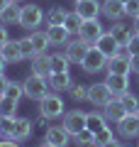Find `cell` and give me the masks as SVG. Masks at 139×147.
<instances>
[{"mask_svg": "<svg viewBox=\"0 0 139 147\" xmlns=\"http://www.w3.org/2000/svg\"><path fill=\"white\" fill-rule=\"evenodd\" d=\"M63 113H66V103L61 96H56V91L46 93L39 100V115H44L46 120H59V118H63Z\"/></svg>", "mask_w": 139, "mask_h": 147, "instance_id": "6da1fadb", "label": "cell"}, {"mask_svg": "<svg viewBox=\"0 0 139 147\" xmlns=\"http://www.w3.org/2000/svg\"><path fill=\"white\" fill-rule=\"evenodd\" d=\"M22 86H25V96L32 98V100H41L49 93V81H46L44 76H37V74H29V76L22 81Z\"/></svg>", "mask_w": 139, "mask_h": 147, "instance_id": "7a4b0ae2", "label": "cell"}, {"mask_svg": "<svg viewBox=\"0 0 139 147\" xmlns=\"http://www.w3.org/2000/svg\"><path fill=\"white\" fill-rule=\"evenodd\" d=\"M105 66H108V57H105L98 47H90L88 54L83 57V61H81V69L86 74H98V71H103Z\"/></svg>", "mask_w": 139, "mask_h": 147, "instance_id": "3957f363", "label": "cell"}, {"mask_svg": "<svg viewBox=\"0 0 139 147\" xmlns=\"http://www.w3.org/2000/svg\"><path fill=\"white\" fill-rule=\"evenodd\" d=\"M41 20H44V12L39 10V5H34V3H29V5H22V12H20V27H25V30L34 32L37 27L41 25Z\"/></svg>", "mask_w": 139, "mask_h": 147, "instance_id": "277c9868", "label": "cell"}, {"mask_svg": "<svg viewBox=\"0 0 139 147\" xmlns=\"http://www.w3.org/2000/svg\"><path fill=\"white\" fill-rule=\"evenodd\" d=\"M86 100H88V103H93V105H98V108H105L110 100H115V96H112V91L108 88V84L100 81V84L88 86V98Z\"/></svg>", "mask_w": 139, "mask_h": 147, "instance_id": "5b68a950", "label": "cell"}, {"mask_svg": "<svg viewBox=\"0 0 139 147\" xmlns=\"http://www.w3.org/2000/svg\"><path fill=\"white\" fill-rule=\"evenodd\" d=\"M103 34H105V30H103V25H100L98 20H86L81 25V30H78V37H81L83 42H88L90 47H95V42H98Z\"/></svg>", "mask_w": 139, "mask_h": 147, "instance_id": "8992f818", "label": "cell"}, {"mask_svg": "<svg viewBox=\"0 0 139 147\" xmlns=\"http://www.w3.org/2000/svg\"><path fill=\"white\" fill-rule=\"evenodd\" d=\"M88 49H90V44H88V42H83L81 37H76V39L71 37V42L66 44V52H63V54H66V59L71 64H81L83 57L88 54Z\"/></svg>", "mask_w": 139, "mask_h": 147, "instance_id": "52a82bcc", "label": "cell"}, {"mask_svg": "<svg viewBox=\"0 0 139 147\" xmlns=\"http://www.w3.org/2000/svg\"><path fill=\"white\" fill-rule=\"evenodd\" d=\"M86 115L88 113H83V110H71V113H63V127H66L68 135H76V132L86 130Z\"/></svg>", "mask_w": 139, "mask_h": 147, "instance_id": "ba28073f", "label": "cell"}, {"mask_svg": "<svg viewBox=\"0 0 139 147\" xmlns=\"http://www.w3.org/2000/svg\"><path fill=\"white\" fill-rule=\"evenodd\" d=\"M44 140L51 142L54 147H68V142H71V135L66 132V127L63 125H49L44 132Z\"/></svg>", "mask_w": 139, "mask_h": 147, "instance_id": "9c48e42d", "label": "cell"}, {"mask_svg": "<svg viewBox=\"0 0 139 147\" xmlns=\"http://www.w3.org/2000/svg\"><path fill=\"white\" fill-rule=\"evenodd\" d=\"M117 132H120V137H124V140L139 137V120H137V115H129L127 113V115L117 123Z\"/></svg>", "mask_w": 139, "mask_h": 147, "instance_id": "30bf717a", "label": "cell"}, {"mask_svg": "<svg viewBox=\"0 0 139 147\" xmlns=\"http://www.w3.org/2000/svg\"><path fill=\"white\" fill-rule=\"evenodd\" d=\"M100 5L103 3H98V0H83V3H76V12L83 22L86 20H98V15H103Z\"/></svg>", "mask_w": 139, "mask_h": 147, "instance_id": "8fae6325", "label": "cell"}, {"mask_svg": "<svg viewBox=\"0 0 139 147\" xmlns=\"http://www.w3.org/2000/svg\"><path fill=\"white\" fill-rule=\"evenodd\" d=\"M100 12H103L108 20H112V22L122 20V17L127 15V10H124V3H120V0H105L103 5H100Z\"/></svg>", "mask_w": 139, "mask_h": 147, "instance_id": "7c38bea8", "label": "cell"}, {"mask_svg": "<svg viewBox=\"0 0 139 147\" xmlns=\"http://www.w3.org/2000/svg\"><path fill=\"white\" fill-rule=\"evenodd\" d=\"M105 84H108V88L112 91V96L117 98V96H122V93L129 91V76H122V74H108Z\"/></svg>", "mask_w": 139, "mask_h": 147, "instance_id": "4fadbf2b", "label": "cell"}, {"mask_svg": "<svg viewBox=\"0 0 139 147\" xmlns=\"http://www.w3.org/2000/svg\"><path fill=\"white\" fill-rule=\"evenodd\" d=\"M32 137V120L29 118H15V127H12V135L10 140L15 142H25Z\"/></svg>", "mask_w": 139, "mask_h": 147, "instance_id": "5bb4252c", "label": "cell"}, {"mask_svg": "<svg viewBox=\"0 0 139 147\" xmlns=\"http://www.w3.org/2000/svg\"><path fill=\"white\" fill-rule=\"evenodd\" d=\"M105 71H108V74H122V76H129V71H132L129 57H120V54L110 57V59H108V66H105Z\"/></svg>", "mask_w": 139, "mask_h": 147, "instance_id": "9a60e30c", "label": "cell"}, {"mask_svg": "<svg viewBox=\"0 0 139 147\" xmlns=\"http://www.w3.org/2000/svg\"><path fill=\"white\" fill-rule=\"evenodd\" d=\"M110 34L117 39L122 47H127V42H129V37L134 34V25H127V22H122V20H117L112 27H110Z\"/></svg>", "mask_w": 139, "mask_h": 147, "instance_id": "2e32d148", "label": "cell"}, {"mask_svg": "<svg viewBox=\"0 0 139 147\" xmlns=\"http://www.w3.org/2000/svg\"><path fill=\"white\" fill-rule=\"evenodd\" d=\"M0 54L7 64H17L22 61V52H20V39H7L3 47H0Z\"/></svg>", "mask_w": 139, "mask_h": 147, "instance_id": "e0dca14e", "label": "cell"}, {"mask_svg": "<svg viewBox=\"0 0 139 147\" xmlns=\"http://www.w3.org/2000/svg\"><path fill=\"white\" fill-rule=\"evenodd\" d=\"M46 81H49V88H54L59 93V91H68L73 86V81H71V74L68 71H59V74H49L46 76Z\"/></svg>", "mask_w": 139, "mask_h": 147, "instance_id": "ac0fdd59", "label": "cell"}, {"mask_svg": "<svg viewBox=\"0 0 139 147\" xmlns=\"http://www.w3.org/2000/svg\"><path fill=\"white\" fill-rule=\"evenodd\" d=\"M46 34H49V42L51 44H63V47L71 42V37H73L63 25H49L46 27Z\"/></svg>", "mask_w": 139, "mask_h": 147, "instance_id": "d6986e66", "label": "cell"}, {"mask_svg": "<svg viewBox=\"0 0 139 147\" xmlns=\"http://www.w3.org/2000/svg\"><path fill=\"white\" fill-rule=\"evenodd\" d=\"M95 47H98L100 49V52H103L105 54V57H115V54H117L120 52V47H122V44H120L117 42V39H115V37L112 34H110V32H105V34L103 37H100V39H98V42H95Z\"/></svg>", "mask_w": 139, "mask_h": 147, "instance_id": "ffe728a7", "label": "cell"}, {"mask_svg": "<svg viewBox=\"0 0 139 147\" xmlns=\"http://www.w3.org/2000/svg\"><path fill=\"white\" fill-rule=\"evenodd\" d=\"M103 115H105V120H108V123H115V125H117V123L122 120L124 115H127V110H124L122 103L115 98V100H110V103L103 108Z\"/></svg>", "mask_w": 139, "mask_h": 147, "instance_id": "44dd1931", "label": "cell"}, {"mask_svg": "<svg viewBox=\"0 0 139 147\" xmlns=\"http://www.w3.org/2000/svg\"><path fill=\"white\" fill-rule=\"evenodd\" d=\"M32 74L46 79V76L51 74V57H49V54H37V57L32 59Z\"/></svg>", "mask_w": 139, "mask_h": 147, "instance_id": "7402d4cb", "label": "cell"}, {"mask_svg": "<svg viewBox=\"0 0 139 147\" xmlns=\"http://www.w3.org/2000/svg\"><path fill=\"white\" fill-rule=\"evenodd\" d=\"M20 12H22V7L17 3H10V5H5L0 10V22L3 25H20Z\"/></svg>", "mask_w": 139, "mask_h": 147, "instance_id": "603a6c76", "label": "cell"}, {"mask_svg": "<svg viewBox=\"0 0 139 147\" xmlns=\"http://www.w3.org/2000/svg\"><path fill=\"white\" fill-rule=\"evenodd\" d=\"M29 39H32V44H34V52H37V54H46V49L51 47L46 30H34V32L29 34Z\"/></svg>", "mask_w": 139, "mask_h": 147, "instance_id": "cb8c5ba5", "label": "cell"}, {"mask_svg": "<svg viewBox=\"0 0 139 147\" xmlns=\"http://www.w3.org/2000/svg\"><path fill=\"white\" fill-rule=\"evenodd\" d=\"M108 125H110V123L105 120L103 113H93V110H90V113L86 115V127L93 132V135H95V132H100L103 127H108Z\"/></svg>", "mask_w": 139, "mask_h": 147, "instance_id": "d4e9b609", "label": "cell"}, {"mask_svg": "<svg viewBox=\"0 0 139 147\" xmlns=\"http://www.w3.org/2000/svg\"><path fill=\"white\" fill-rule=\"evenodd\" d=\"M117 100L122 103V108L127 110L129 115H137V113H139V98H137L134 93H129V91H127V93L117 96Z\"/></svg>", "mask_w": 139, "mask_h": 147, "instance_id": "484cf974", "label": "cell"}, {"mask_svg": "<svg viewBox=\"0 0 139 147\" xmlns=\"http://www.w3.org/2000/svg\"><path fill=\"white\" fill-rule=\"evenodd\" d=\"M17 100L7 98V96H0V115L3 118H17Z\"/></svg>", "mask_w": 139, "mask_h": 147, "instance_id": "4316f807", "label": "cell"}, {"mask_svg": "<svg viewBox=\"0 0 139 147\" xmlns=\"http://www.w3.org/2000/svg\"><path fill=\"white\" fill-rule=\"evenodd\" d=\"M3 96H7V98H12V100H17V103H20V98L25 96V86H22L20 81H10Z\"/></svg>", "mask_w": 139, "mask_h": 147, "instance_id": "83f0119b", "label": "cell"}, {"mask_svg": "<svg viewBox=\"0 0 139 147\" xmlns=\"http://www.w3.org/2000/svg\"><path fill=\"white\" fill-rule=\"evenodd\" d=\"M81 25H83V20L78 17V12L73 10V12H68L66 15V20H63V27H66L71 34H78V30H81Z\"/></svg>", "mask_w": 139, "mask_h": 147, "instance_id": "f1b7e54d", "label": "cell"}, {"mask_svg": "<svg viewBox=\"0 0 139 147\" xmlns=\"http://www.w3.org/2000/svg\"><path fill=\"white\" fill-rule=\"evenodd\" d=\"M51 57V74H59V71H68V59L66 54H49Z\"/></svg>", "mask_w": 139, "mask_h": 147, "instance_id": "f546056e", "label": "cell"}, {"mask_svg": "<svg viewBox=\"0 0 139 147\" xmlns=\"http://www.w3.org/2000/svg\"><path fill=\"white\" fill-rule=\"evenodd\" d=\"M66 15L68 12L63 10V7H51V10L46 12V22H49V25H63V20H66Z\"/></svg>", "mask_w": 139, "mask_h": 147, "instance_id": "4dcf8cb0", "label": "cell"}, {"mask_svg": "<svg viewBox=\"0 0 139 147\" xmlns=\"http://www.w3.org/2000/svg\"><path fill=\"white\" fill-rule=\"evenodd\" d=\"M20 52H22V59H34V57H37V52H34V44H32L29 34L20 39Z\"/></svg>", "mask_w": 139, "mask_h": 147, "instance_id": "1f68e13d", "label": "cell"}, {"mask_svg": "<svg viewBox=\"0 0 139 147\" xmlns=\"http://www.w3.org/2000/svg\"><path fill=\"white\" fill-rule=\"evenodd\" d=\"M112 130H110V125L108 127H103V130L100 132H95V135H93V147H100V145H105V142L108 140H112Z\"/></svg>", "mask_w": 139, "mask_h": 147, "instance_id": "d6a6232c", "label": "cell"}, {"mask_svg": "<svg viewBox=\"0 0 139 147\" xmlns=\"http://www.w3.org/2000/svg\"><path fill=\"white\" fill-rule=\"evenodd\" d=\"M73 145H78V147H86V145H93V132L88 130H81V132H76L73 135Z\"/></svg>", "mask_w": 139, "mask_h": 147, "instance_id": "836d02e7", "label": "cell"}, {"mask_svg": "<svg viewBox=\"0 0 139 147\" xmlns=\"http://www.w3.org/2000/svg\"><path fill=\"white\" fill-rule=\"evenodd\" d=\"M12 127H15V118H3V120H0V137H3V140H10Z\"/></svg>", "mask_w": 139, "mask_h": 147, "instance_id": "e575fe53", "label": "cell"}, {"mask_svg": "<svg viewBox=\"0 0 139 147\" xmlns=\"http://www.w3.org/2000/svg\"><path fill=\"white\" fill-rule=\"evenodd\" d=\"M68 93H71L73 100H86V98H88V88H86L83 84H76V81H73V86L68 88Z\"/></svg>", "mask_w": 139, "mask_h": 147, "instance_id": "d590c367", "label": "cell"}, {"mask_svg": "<svg viewBox=\"0 0 139 147\" xmlns=\"http://www.w3.org/2000/svg\"><path fill=\"white\" fill-rule=\"evenodd\" d=\"M127 49H129V57H132V54H139V32H134V34L129 37Z\"/></svg>", "mask_w": 139, "mask_h": 147, "instance_id": "8d00e7d4", "label": "cell"}, {"mask_svg": "<svg viewBox=\"0 0 139 147\" xmlns=\"http://www.w3.org/2000/svg\"><path fill=\"white\" fill-rule=\"evenodd\" d=\"M124 10H127L129 17H137L139 15V0H127L124 3Z\"/></svg>", "mask_w": 139, "mask_h": 147, "instance_id": "74e56055", "label": "cell"}, {"mask_svg": "<svg viewBox=\"0 0 139 147\" xmlns=\"http://www.w3.org/2000/svg\"><path fill=\"white\" fill-rule=\"evenodd\" d=\"M7 39H10V37H7V25H3V22H0V47H3Z\"/></svg>", "mask_w": 139, "mask_h": 147, "instance_id": "f35d334b", "label": "cell"}, {"mask_svg": "<svg viewBox=\"0 0 139 147\" xmlns=\"http://www.w3.org/2000/svg\"><path fill=\"white\" fill-rule=\"evenodd\" d=\"M129 64H132V71L139 74V54H132V57H129Z\"/></svg>", "mask_w": 139, "mask_h": 147, "instance_id": "ab89813d", "label": "cell"}, {"mask_svg": "<svg viewBox=\"0 0 139 147\" xmlns=\"http://www.w3.org/2000/svg\"><path fill=\"white\" fill-rule=\"evenodd\" d=\"M7 84H10V79H7L5 74H0V96L5 93V88H7Z\"/></svg>", "mask_w": 139, "mask_h": 147, "instance_id": "60d3db41", "label": "cell"}, {"mask_svg": "<svg viewBox=\"0 0 139 147\" xmlns=\"http://www.w3.org/2000/svg\"><path fill=\"white\" fill-rule=\"evenodd\" d=\"M100 147H124V145H122V142L117 140V137H112V140H108L105 145H100Z\"/></svg>", "mask_w": 139, "mask_h": 147, "instance_id": "b9f144b4", "label": "cell"}, {"mask_svg": "<svg viewBox=\"0 0 139 147\" xmlns=\"http://www.w3.org/2000/svg\"><path fill=\"white\" fill-rule=\"evenodd\" d=\"M34 125H37V127H44V130H46V127H49V120H46L44 115H39V118H37V123H34Z\"/></svg>", "mask_w": 139, "mask_h": 147, "instance_id": "7bdbcfd3", "label": "cell"}, {"mask_svg": "<svg viewBox=\"0 0 139 147\" xmlns=\"http://www.w3.org/2000/svg\"><path fill=\"white\" fill-rule=\"evenodd\" d=\"M0 147H20V142H15V140H3V142H0Z\"/></svg>", "mask_w": 139, "mask_h": 147, "instance_id": "ee69618b", "label": "cell"}, {"mask_svg": "<svg viewBox=\"0 0 139 147\" xmlns=\"http://www.w3.org/2000/svg\"><path fill=\"white\" fill-rule=\"evenodd\" d=\"M5 66H7V61L3 59V54H0V74H5Z\"/></svg>", "mask_w": 139, "mask_h": 147, "instance_id": "f6af8a7d", "label": "cell"}, {"mask_svg": "<svg viewBox=\"0 0 139 147\" xmlns=\"http://www.w3.org/2000/svg\"><path fill=\"white\" fill-rule=\"evenodd\" d=\"M132 25H134V32H139V15L134 17V22H132Z\"/></svg>", "mask_w": 139, "mask_h": 147, "instance_id": "bcb514c9", "label": "cell"}, {"mask_svg": "<svg viewBox=\"0 0 139 147\" xmlns=\"http://www.w3.org/2000/svg\"><path fill=\"white\" fill-rule=\"evenodd\" d=\"M5 5H10V0H0V10H3Z\"/></svg>", "mask_w": 139, "mask_h": 147, "instance_id": "7dc6e473", "label": "cell"}, {"mask_svg": "<svg viewBox=\"0 0 139 147\" xmlns=\"http://www.w3.org/2000/svg\"><path fill=\"white\" fill-rule=\"evenodd\" d=\"M39 147H54V145H51V142H46V140H44V142H41Z\"/></svg>", "mask_w": 139, "mask_h": 147, "instance_id": "c3c4849f", "label": "cell"}, {"mask_svg": "<svg viewBox=\"0 0 139 147\" xmlns=\"http://www.w3.org/2000/svg\"><path fill=\"white\" fill-rule=\"evenodd\" d=\"M10 3H22V0H10Z\"/></svg>", "mask_w": 139, "mask_h": 147, "instance_id": "681fc988", "label": "cell"}, {"mask_svg": "<svg viewBox=\"0 0 139 147\" xmlns=\"http://www.w3.org/2000/svg\"><path fill=\"white\" fill-rule=\"evenodd\" d=\"M73 3H83V0H73Z\"/></svg>", "mask_w": 139, "mask_h": 147, "instance_id": "f907efd6", "label": "cell"}, {"mask_svg": "<svg viewBox=\"0 0 139 147\" xmlns=\"http://www.w3.org/2000/svg\"><path fill=\"white\" fill-rule=\"evenodd\" d=\"M120 3H127V0H120Z\"/></svg>", "mask_w": 139, "mask_h": 147, "instance_id": "816d5d0a", "label": "cell"}, {"mask_svg": "<svg viewBox=\"0 0 139 147\" xmlns=\"http://www.w3.org/2000/svg\"><path fill=\"white\" fill-rule=\"evenodd\" d=\"M137 120H139V113H137Z\"/></svg>", "mask_w": 139, "mask_h": 147, "instance_id": "f5cc1de1", "label": "cell"}, {"mask_svg": "<svg viewBox=\"0 0 139 147\" xmlns=\"http://www.w3.org/2000/svg\"><path fill=\"white\" fill-rule=\"evenodd\" d=\"M0 120H3V115H0Z\"/></svg>", "mask_w": 139, "mask_h": 147, "instance_id": "db71d44e", "label": "cell"}]
</instances>
